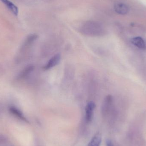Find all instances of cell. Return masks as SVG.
<instances>
[{
    "instance_id": "obj_7",
    "label": "cell",
    "mask_w": 146,
    "mask_h": 146,
    "mask_svg": "<svg viewBox=\"0 0 146 146\" xmlns=\"http://www.w3.org/2000/svg\"><path fill=\"white\" fill-rule=\"evenodd\" d=\"M101 135L98 133L95 135L88 144V146H100L101 144Z\"/></svg>"
},
{
    "instance_id": "obj_8",
    "label": "cell",
    "mask_w": 146,
    "mask_h": 146,
    "mask_svg": "<svg viewBox=\"0 0 146 146\" xmlns=\"http://www.w3.org/2000/svg\"><path fill=\"white\" fill-rule=\"evenodd\" d=\"M33 68H34V67H33V66H29L27 67L22 72L21 74L20 75V78H23V77H25L26 76L29 74L33 70Z\"/></svg>"
},
{
    "instance_id": "obj_1",
    "label": "cell",
    "mask_w": 146,
    "mask_h": 146,
    "mask_svg": "<svg viewBox=\"0 0 146 146\" xmlns=\"http://www.w3.org/2000/svg\"><path fill=\"white\" fill-rule=\"evenodd\" d=\"M95 107V104L92 101L88 102L87 104L85 109V117L88 122H90L92 120Z\"/></svg>"
},
{
    "instance_id": "obj_9",
    "label": "cell",
    "mask_w": 146,
    "mask_h": 146,
    "mask_svg": "<svg viewBox=\"0 0 146 146\" xmlns=\"http://www.w3.org/2000/svg\"><path fill=\"white\" fill-rule=\"evenodd\" d=\"M106 144L107 146H114L111 141L110 140L106 141Z\"/></svg>"
},
{
    "instance_id": "obj_5",
    "label": "cell",
    "mask_w": 146,
    "mask_h": 146,
    "mask_svg": "<svg viewBox=\"0 0 146 146\" xmlns=\"http://www.w3.org/2000/svg\"><path fill=\"white\" fill-rule=\"evenodd\" d=\"M115 9L117 13L125 15L127 13L129 8L127 6L123 3H119L115 5Z\"/></svg>"
},
{
    "instance_id": "obj_3",
    "label": "cell",
    "mask_w": 146,
    "mask_h": 146,
    "mask_svg": "<svg viewBox=\"0 0 146 146\" xmlns=\"http://www.w3.org/2000/svg\"><path fill=\"white\" fill-rule=\"evenodd\" d=\"M7 8L15 16H18L19 9L17 6L9 0H0Z\"/></svg>"
},
{
    "instance_id": "obj_4",
    "label": "cell",
    "mask_w": 146,
    "mask_h": 146,
    "mask_svg": "<svg viewBox=\"0 0 146 146\" xmlns=\"http://www.w3.org/2000/svg\"><path fill=\"white\" fill-rule=\"evenodd\" d=\"M131 42L135 46L141 49H145L146 48L145 41L140 37H136L132 38Z\"/></svg>"
},
{
    "instance_id": "obj_6",
    "label": "cell",
    "mask_w": 146,
    "mask_h": 146,
    "mask_svg": "<svg viewBox=\"0 0 146 146\" xmlns=\"http://www.w3.org/2000/svg\"><path fill=\"white\" fill-rule=\"evenodd\" d=\"M9 110L12 114H13L15 116L17 117L21 120H22L24 121L27 122V120L24 116L23 113L17 108L14 107H12L9 109Z\"/></svg>"
},
{
    "instance_id": "obj_2",
    "label": "cell",
    "mask_w": 146,
    "mask_h": 146,
    "mask_svg": "<svg viewBox=\"0 0 146 146\" xmlns=\"http://www.w3.org/2000/svg\"><path fill=\"white\" fill-rule=\"evenodd\" d=\"M61 58V57L60 54H57L54 55L49 60L47 64L44 66V70L47 71L57 66L60 63Z\"/></svg>"
}]
</instances>
